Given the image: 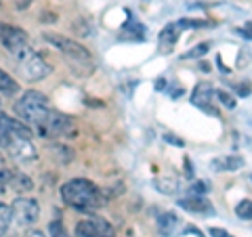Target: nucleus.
<instances>
[{"label": "nucleus", "mask_w": 252, "mask_h": 237, "mask_svg": "<svg viewBox=\"0 0 252 237\" xmlns=\"http://www.w3.org/2000/svg\"><path fill=\"white\" fill-rule=\"evenodd\" d=\"M179 216L172 214V212H164V214L158 218V229H160V235L162 237H172L179 227Z\"/></svg>", "instance_id": "13"}, {"label": "nucleus", "mask_w": 252, "mask_h": 237, "mask_svg": "<svg viewBox=\"0 0 252 237\" xmlns=\"http://www.w3.org/2000/svg\"><path fill=\"white\" fill-rule=\"evenodd\" d=\"M44 40L57 46L59 53L63 55V59L69 63V67L78 72V69H86V74L93 72V59H91V53L84 49L80 42L76 40H69V38H63V36H57V34H44Z\"/></svg>", "instance_id": "3"}, {"label": "nucleus", "mask_w": 252, "mask_h": 237, "mask_svg": "<svg viewBox=\"0 0 252 237\" xmlns=\"http://www.w3.org/2000/svg\"><path fill=\"white\" fill-rule=\"evenodd\" d=\"M26 237H44V235H42V231H30Z\"/></svg>", "instance_id": "29"}, {"label": "nucleus", "mask_w": 252, "mask_h": 237, "mask_svg": "<svg viewBox=\"0 0 252 237\" xmlns=\"http://www.w3.org/2000/svg\"><path fill=\"white\" fill-rule=\"evenodd\" d=\"M11 212H13V220H17V225H21V227L34 225L38 216H40L38 202L32 200V197H17L11 206Z\"/></svg>", "instance_id": "6"}, {"label": "nucleus", "mask_w": 252, "mask_h": 237, "mask_svg": "<svg viewBox=\"0 0 252 237\" xmlns=\"http://www.w3.org/2000/svg\"><path fill=\"white\" fill-rule=\"evenodd\" d=\"M11 220H13V212H11V208L6 206V204L0 202V235L9 231Z\"/></svg>", "instance_id": "18"}, {"label": "nucleus", "mask_w": 252, "mask_h": 237, "mask_svg": "<svg viewBox=\"0 0 252 237\" xmlns=\"http://www.w3.org/2000/svg\"><path fill=\"white\" fill-rule=\"evenodd\" d=\"M215 94H217V99H219L225 107H229V109H233V107H235V99L231 97V94H227L225 90H217Z\"/></svg>", "instance_id": "22"}, {"label": "nucleus", "mask_w": 252, "mask_h": 237, "mask_svg": "<svg viewBox=\"0 0 252 237\" xmlns=\"http://www.w3.org/2000/svg\"><path fill=\"white\" fill-rule=\"evenodd\" d=\"M179 34V28H177V23H168L166 28L162 30V34H160V40H158V44H160V49L164 53H170L172 51V46L177 44V36Z\"/></svg>", "instance_id": "14"}, {"label": "nucleus", "mask_w": 252, "mask_h": 237, "mask_svg": "<svg viewBox=\"0 0 252 237\" xmlns=\"http://www.w3.org/2000/svg\"><path fill=\"white\" fill-rule=\"evenodd\" d=\"M156 189L158 191H162V193H166V195H172V193L179 191V180H175V178H160V180H156Z\"/></svg>", "instance_id": "17"}, {"label": "nucleus", "mask_w": 252, "mask_h": 237, "mask_svg": "<svg viewBox=\"0 0 252 237\" xmlns=\"http://www.w3.org/2000/svg\"><path fill=\"white\" fill-rule=\"evenodd\" d=\"M179 206L183 210H187V212H195V214H208V212H212L210 204L204 200V197H195V195L187 197V200H181Z\"/></svg>", "instance_id": "12"}, {"label": "nucleus", "mask_w": 252, "mask_h": 237, "mask_svg": "<svg viewBox=\"0 0 252 237\" xmlns=\"http://www.w3.org/2000/svg\"><path fill=\"white\" fill-rule=\"evenodd\" d=\"M235 214L242 220H252V200H242L235 206Z\"/></svg>", "instance_id": "19"}, {"label": "nucleus", "mask_w": 252, "mask_h": 237, "mask_svg": "<svg viewBox=\"0 0 252 237\" xmlns=\"http://www.w3.org/2000/svg\"><path fill=\"white\" fill-rule=\"evenodd\" d=\"M51 237H72V235L67 233V229L61 223H53L51 225Z\"/></svg>", "instance_id": "24"}, {"label": "nucleus", "mask_w": 252, "mask_h": 237, "mask_svg": "<svg viewBox=\"0 0 252 237\" xmlns=\"http://www.w3.org/2000/svg\"><path fill=\"white\" fill-rule=\"evenodd\" d=\"M15 114L21 118L23 124H32V126H40L46 116H49L51 107H49V99L38 90H28L23 92L19 101L13 105Z\"/></svg>", "instance_id": "2"}, {"label": "nucleus", "mask_w": 252, "mask_h": 237, "mask_svg": "<svg viewBox=\"0 0 252 237\" xmlns=\"http://www.w3.org/2000/svg\"><path fill=\"white\" fill-rule=\"evenodd\" d=\"M0 42L6 51H9L15 59L28 49V34L21 28L15 26H6V23H0Z\"/></svg>", "instance_id": "5"}, {"label": "nucleus", "mask_w": 252, "mask_h": 237, "mask_svg": "<svg viewBox=\"0 0 252 237\" xmlns=\"http://www.w3.org/2000/svg\"><path fill=\"white\" fill-rule=\"evenodd\" d=\"M208 233H210V237H233L231 233H227L225 229H219V227H212Z\"/></svg>", "instance_id": "27"}, {"label": "nucleus", "mask_w": 252, "mask_h": 237, "mask_svg": "<svg viewBox=\"0 0 252 237\" xmlns=\"http://www.w3.org/2000/svg\"><path fill=\"white\" fill-rule=\"evenodd\" d=\"M164 84H166L164 80H158V82H156V89H158V90H162V89H164Z\"/></svg>", "instance_id": "30"}, {"label": "nucleus", "mask_w": 252, "mask_h": 237, "mask_svg": "<svg viewBox=\"0 0 252 237\" xmlns=\"http://www.w3.org/2000/svg\"><path fill=\"white\" fill-rule=\"evenodd\" d=\"M6 141H9V130H6L4 120H2V112H0V145L6 147Z\"/></svg>", "instance_id": "25"}, {"label": "nucleus", "mask_w": 252, "mask_h": 237, "mask_svg": "<svg viewBox=\"0 0 252 237\" xmlns=\"http://www.w3.org/2000/svg\"><path fill=\"white\" fill-rule=\"evenodd\" d=\"M208 189H210V187H208L206 183H204V180H198V183H193L191 187H189V193L198 197V195H204V193H206Z\"/></svg>", "instance_id": "23"}, {"label": "nucleus", "mask_w": 252, "mask_h": 237, "mask_svg": "<svg viewBox=\"0 0 252 237\" xmlns=\"http://www.w3.org/2000/svg\"><path fill=\"white\" fill-rule=\"evenodd\" d=\"M210 51V44L208 42H202V44H198V46H193L191 51H187L185 55H183V59H198V57H204Z\"/></svg>", "instance_id": "20"}, {"label": "nucleus", "mask_w": 252, "mask_h": 237, "mask_svg": "<svg viewBox=\"0 0 252 237\" xmlns=\"http://www.w3.org/2000/svg\"><path fill=\"white\" fill-rule=\"evenodd\" d=\"M235 90H238V94H242V97H248V94H250V86L248 84H244V86L240 84Z\"/></svg>", "instance_id": "28"}, {"label": "nucleus", "mask_w": 252, "mask_h": 237, "mask_svg": "<svg viewBox=\"0 0 252 237\" xmlns=\"http://www.w3.org/2000/svg\"><path fill=\"white\" fill-rule=\"evenodd\" d=\"M36 128H38V132H40V137H46V139L61 137V134H65L69 128H72V118L51 109L49 116H46V120L40 126H36Z\"/></svg>", "instance_id": "7"}, {"label": "nucleus", "mask_w": 252, "mask_h": 237, "mask_svg": "<svg viewBox=\"0 0 252 237\" xmlns=\"http://www.w3.org/2000/svg\"><path fill=\"white\" fill-rule=\"evenodd\" d=\"M235 31H238V34H242L244 38H248V40H252V21H248L246 26L240 28V30H235Z\"/></svg>", "instance_id": "26"}, {"label": "nucleus", "mask_w": 252, "mask_h": 237, "mask_svg": "<svg viewBox=\"0 0 252 237\" xmlns=\"http://www.w3.org/2000/svg\"><path fill=\"white\" fill-rule=\"evenodd\" d=\"M11 178H13V170L11 168H0V193L6 191V187L11 185Z\"/></svg>", "instance_id": "21"}, {"label": "nucleus", "mask_w": 252, "mask_h": 237, "mask_svg": "<svg viewBox=\"0 0 252 237\" xmlns=\"http://www.w3.org/2000/svg\"><path fill=\"white\" fill-rule=\"evenodd\" d=\"M244 166V160L240 155H225V157H217L212 160V168L217 172H235Z\"/></svg>", "instance_id": "11"}, {"label": "nucleus", "mask_w": 252, "mask_h": 237, "mask_svg": "<svg viewBox=\"0 0 252 237\" xmlns=\"http://www.w3.org/2000/svg\"><path fill=\"white\" fill-rule=\"evenodd\" d=\"M61 200L76 210L91 212L94 208H101L105 202L103 193L99 191V187L91 183L86 178H74L61 187Z\"/></svg>", "instance_id": "1"}, {"label": "nucleus", "mask_w": 252, "mask_h": 237, "mask_svg": "<svg viewBox=\"0 0 252 237\" xmlns=\"http://www.w3.org/2000/svg\"><path fill=\"white\" fill-rule=\"evenodd\" d=\"M11 187L19 193H26V191H32V189H34V180H32L28 175H23V172H13Z\"/></svg>", "instance_id": "15"}, {"label": "nucleus", "mask_w": 252, "mask_h": 237, "mask_svg": "<svg viewBox=\"0 0 252 237\" xmlns=\"http://www.w3.org/2000/svg\"><path fill=\"white\" fill-rule=\"evenodd\" d=\"M212 97H215V90H212V86H210L208 82H200V84L193 89L191 103H193V105H198V107H202V109H206V112H212V114H215V109L210 107Z\"/></svg>", "instance_id": "10"}, {"label": "nucleus", "mask_w": 252, "mask_h": 237, "mask_svg": "<svg viewBox=\"0 0 252 237\" xmlns=\"http://www.w3.org/2000/svg\"><path fill=\"white\" fill-rule=\"evenodd\" d=\"M0 168H4V157H2V153H0Z\"/></svg>", "instance_id": "31"}, {"label": "nucleus", "mask_w": 252, "mask_h": 237, "mask_svg": "<svg viewBox=\"0 0 252 237\" xmlns=\"http://www.w3.org/2000/svg\"><path fill=\"white\" fill-rule=\"evenodd\" d=\"M78 237H112V225L99 216H91L76 225Z\"/></svg>", "instance_id": "8"}, {"label": "nucleus", "mask_w": 252, "mask_h": 237, "mask_svg": "<svg viewBox=\"0 0 252 237\" xmlns=\"http://www.w3.org/2000/svg\"><path fill=\"white\" fill-rule=\"evenodd\" d=\"M250 180H252V177H250Z\"/></svg>", "instance_id": "32"}, {"label": "nucleus", "mask_w": 252, "mask_h": 237, "mask_svg": "<svg viewBox=\"0 0 252 237\" xmlns=\"http://www.w3.org/2000/svg\"><path fill=\"white\" fill-rule=\"evenodd\" d=\"M0 92L4 94H17L19 92V84L15 78H11L4 69H0Z\"/></svg>", "instance_id": "16"}, {"label": "nucleus", "mask_w": 252, "mask_h": 237, "mask_svg": "<svg viewBox=\"0 0 252 237\" xmlns=\"http://www.w3.org/2000/svg\"><path fill=\"white\" fill-rule=\"evenodd\" d=\"M6 149H9V155L15 157V160H19V162L36 160V147L32 145V139L17 137V134H9Z\"/></svg>", "instance_id": "9"}, {"label": "nucleus", "mask_w": 252, "mask_h": 237, "mask_svg": "<svg viewBox=\"0 0 252 237\" xmlns=\"http://www.w3.org/2000/svg\"><path fill=\"white\" fill-rule=\"evenodd\" d=\"M17 63H19V67H21V74L26 76V80H30V82L42 80V78H46V76L53 72V67L49 65V63H46L38 53L32 51L30 46L17 57Z\"/></svg>", "instance_id": "4"}]
</instances>
